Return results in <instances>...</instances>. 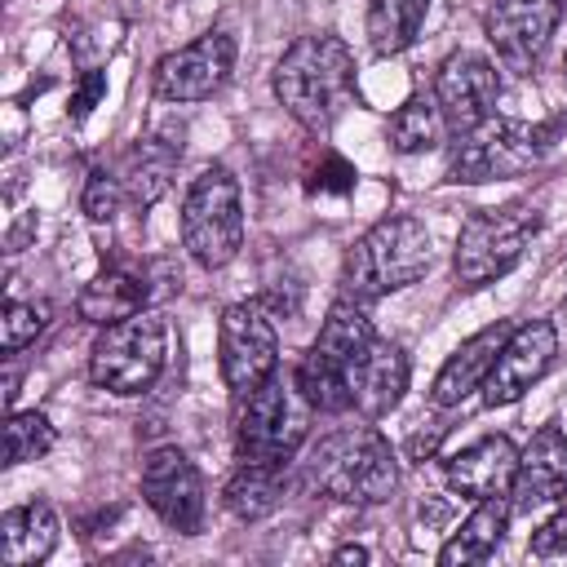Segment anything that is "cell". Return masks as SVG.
<instances>
[{"label":"cell","instance_id":"cell-1","mask_svg":"<svg viewBox=\"0 0 567 567\" xmlns=\"http://www.w3.org/2000/svg\"><path fill=\"white\" fill-rule=\"evenodd\" d=\"M354 75L350 44L332 31H315L284 49L270 71V89L306 133H328L354 106Z\"/></svg>","mask_w":567,"mask_h":567},{"label":"cell","instance_id":"cell-2","mask_svg":"<svg viewBox=\"0 0 567 567\" xmlns=\"http://www.w3.org/2000/svg\"><path fill=\"white\" fill-rule=\"evenodd\" d=\"M434 266V244L421 217L390 213L372 221L341 257V297H354L363 306L412 288Z\"/></svg>","mask_w":567,"mask_h":567},{"label":"cell","instance_id":"cell-3","mask_svg":"<svg viewBox=\"0 0 567 567\" xmlns=\"http://www.w3.org/2000/svg\"><path fill=\"white\" fill-rule=\"evenodd\" d=\"M306 483L346 505H381L399 487V456L377 425H337L306 452Z\"/></svg>","mask_w":567,"mask_h":567},{"label":"cell","instance_id":"cell-4","mask_svg":"<svg viewBox=\"0 0 567 567\" xmlns=\"http://www.w3.org/2000/svg\"><path fill=\"white\" fill-rule=\"evenodd\" d=\"M377 328L368 319V306L354 297H337L315 332V341L306 346V354L292 363V381L297 390L310 399L315 412L323 416H341L354 412L350 408V372L363 359V350L372 346Z\"/></svg>","mask_w":567,"mask_h":567},{"label":"cell","instance_id":"cell-5","mask_svg":"<svg viewBox=\"0 0 567 567\" xmlns=\"http://www.w3.org/2000/svg\"><path fill=\"white\" fill-rule=\"evenodd\" d=\"M310 399L297 390L292 377L275 372L261 385L235 394V456L239 461H270V465H288L297 456V447L310 434Z\"/></svg>","mask_w":567,"mask_h":567},{"label":"cell","instance_id":"cell-6","mask_svg":"<svg viewBox=\"0 0 567 567\" xmlns=\"http://www.w3.org/2000/svg\"><path fill=\"white\" fill-rule=\"evenodd\" d=\"M540 230V208L532 204H501V208H474L452 248V275L461 288H487L501 275H509L527 244Z\"/></svg>","mask_w":567,"mask_h":567},{"label":"cell","instance_id":"cell-7","mask_svg":"<svg viewBox=\"0 0 567 567\" xmlns=\"http://www.w3.org/2000/svg\"><path fill=\"white\" fill-rule=\"evenodd\" d=\"M554 137H558V124H527V120L492 115L478 128L456 137L452 159H447V182L478 186V182L518 177V173H527L545 159Z\"/></svg>","mask_w":567,"mask_h":567},{"label":"cell","instance_id":"cell-8","mask_svg":"<svg viewBox=\"0 0 567 567\" xmlns=\"http://www.w3.org/2000/svg\"><path fill=\"white\" fill-rule=\"evenodd\" d=\"M182 248L195 266L221 270L244 248V195L226 164H208L182 199Z\"/></svg>","mask_w":567,"mask_h":567},{"label":"cell","instance_id":"cell-9","mask_svg":"<svg viewBox=\"0 0 567 567\" xmlns=\"http://www.w3.org/2000/svg\"><path fill=\"white\" fill-rule=\"evenodd\" d=\"M168 359V323L155 310H137L106 323L89 346V381L106 394H146Z\"/></svg>","mask_w":567,"mask_h":567},{"label":"cell","instance_id":"cell-10","mask_svg":"<svg viewBox=\"0 0 567 567\" xmlns=\"http://www.w3.org/2000/svg\"><path fill=\"white\" fill-rule=\"evenodd\" d=\"M217 368L230 394H244L279 372V332L261 301H235L217 319Z\"/></svg>","mask_w":567,"mask_h":567},{"label":"cell","instance_id":"cell-11","mask_svg":"<svg viewBox=\"0 0 567 567\" xmlns=\"http://www.w3.org/2000/svg\"><path fill=\"white\" fill-rule=\"evenodd\" d=\"M235 53H239V44L230 31H204L199 40H190L155 62L151 93L159 102H204L230 80Z\"/></svg>","mask_w":567,"mask_h":567},{"label":"cell","instance_id":"cell-12","mask_svg":"<svg viewBox=\"0 0 567 567\" xmlns=\"http://www.w3.org/2000/svg\"><path fill=\"white\" fill-rule=\"evenodd\" d=\"M434 102L447 120V133H470L496 115L501 102V71L492 58L474 49H452L434 71Z\"/></svg>","mask_w":567,"mask_h":567},{"label":"cell","instance_id":"cell-13","mask_svg":"<svg viewBox=\"0 0 567 567\" xmlns=\"http://www.w3.org/2000/svg\"><path fill=\"white\" fill-rule=\"evenodd\" d=\"M142 501L177 536H195L204 527V509H208L204 478H199L195 461L182 447L146 452V461H142Z\"/></svg>","mask_w":567,"mask_h":567},{"label":"cell","instance_id":"cell-14","mask_svg":"<svg viewBox=\"0 0 567 567\" xmlns=\"http://www.w3.org/2000/svg\"><path fill=\"white\" fill-rule=\"evenodd\" d=\"M558 18L563 0H492L483 13V35L501 66L532 71L558 31Z\"/></svg>","mask_w":567,"mask_h":567},{"label":"cell","instance_id":"cell-15","mask_svg":"<svg viewBox=\"0 0 567 567\" xmlns=\"http://www.w3.org/2000/svg\"><path fill=\"white\" fill-rule=\"evenodd\" d=\"M558 354V328L549 319H523L514 323V332L505 337L487 381H483V403L487 408H509L518 403L549 368Z\"/></svg>","mask_w":567,"mask_h":567},{"label":"cell","instance_id":"cell-16","mask_svg":"<svg viewBox=\"0 0 567 567\" xmlns=\"http://www.w3.org/2000/svg\"><path fill=\"white\" fill-rule=\"evenodd\" d=\"M563 496H567V434L554 421H545L518 452L509 505L514 514H532V509L558 505Z\"/></svg>","mask_w":567,"mask_h":567},{"label":"cell","instance_id":"cell-17","mask_svg":"<svg viewBox=\"0 0 567 567\" xmlns=\"http://www.w3.org/2000/svg\"><path fill=\"white\" fill-rule=\"evenodd\" d=\"M177 164H182V128L164 124V128L137 137V142L124 151V159H120V186H124V199H128L137 213L155 208V204L168 195Z\"/></svg>","mask_w":567,"mask_h":567},{"label":"cell","instance_id":"cell-18","mask_svg":"<svg viewBox=\"0 0 567 567\" xmlns=\"http://www.w3.org/2000/svg\"><path fill=\"white\" fill-rule=\"evenodd\" d=\"M509 332H514V319H492L487 328H478L474 337H465V341L443 359V368L434 372L430 403H434V408H456V403H465L474 390H483V381H487V372H492V363H496V354H501V346H505Z\"/></svg>","mask_w":567,"mask_h":567},{"label":"cell","instance_id":"cell-19","mask_svg":"<svg viewBox=\"0 0 567 567\" xmlns=\"http://www.w3.org/2000/svg\"><path fill=\"white\" fill-rule=\"evenodd\" d=\"M408 354L399 341H385V337H372V346L363 350V359L354 363L350 372V408L363 416V421H381L399 408L403 390H408Z\"/></svg>","mask_w":567,"mask_h":567},{"label":"cell","instance_id":"cell-20","mask_svg":"<svg viewBox=\"0 0 567 567\" xmlns=\"http://www.w3.org/2000/svg\"><path fill=\"white\" fill-rule=\"evenodd\" d=\"M151 301H155L151 270L137 266V261H111L106 270H97V275L80 288V297H75V315H80L84 323L106 328V323H120V319L146 310Z\"/></svg>","mask_w":567,"mask_h":567},{"label":"cell","instance_id":"cell-21","mask_svg":"<svg viewBox=\"0 0 567 567\" xmlns=\"http://www.w3.org/2000/svg\"><path fill=\"white\" fill-rule=\"evenodd\" d=\"M514 470H518V447L505 434L474 439L470 447L443 456L447 487L461 492V496H474V501H483V496H509Z\"/></svg>","mask_w":567,"mask_h":567},{"label":"cell","instance_id":"cell-22","mask_svg":"<svg viewBox=\"0 0 567 567\" xmlns=\"http://www.w3.org/2000/svg\"><path fill=\"white\" fill-rule=\"evenodd\" d=\"M58 549V514L49 501H27L0 514V563L35 567Z\"/></svg>","mask_w":567,"mask_h":567},{"label":"cell","instance_id":"cell-23","mask_svg":"<svg viewBox=\"0 0 567 567\" xmlns=\"http://www.w3.org/2000/svg\"><path fill=\"white\" fill-rule=\"evenodd\" d=\"M509 518H514V505H509L505 496H483V501L470 509V518L443 540L439 567L487 563V558L501 549V540H505V532H509Z\"/></svg>","mask_w":567,"mask_h":567},{"label":"cell","instance_id":"cell-24","mask_svg":"<svg viewBox=\"0 0 567 567\" xmlns=\"http://www.w3.org/2000/svg\"><path fill=\"white\" fill-rule=\"evenodd\" d=\"M284 470L288 465H270V461H239L221 487V505L230 518L239 523H261L266 514L279 509L284 496Z\"/></svg>","mask_w":567,"mask_h":567},{"label":"cell","instance_id":"cell-25","mask_svg":"<svg viewBox=\"0 0 567 567\" xmlns=\"http://www.w3.org/2000/svg\"><path fill=\"white\" fill-rule=\"evenodd\" d=\"M425 13H430V0H368L363 35H368L372 53L399 58L403 49H412L425 27Z\"/></svg>","mask_w":567,"mask_h":567},{"label":"cell","instance_id":"cell-26","mask_svg":"<svg viewBox=\"0 0 567 567\" xmlns=\"http://www.w3.org/2000/svg\"><path fill=\"white\" fill-rule=\"evenodd\" d=\"M447 120L434 102V93H412L394 106V115L385 120V142L394 155H425L443 142Z\"/></svg>","mask_w":567,"mask_h":567},{"label":"cell","instance_id":"cell-27","mask_svg":"<svg viewBox=\"0 0 567 567\" xmlns=\"http://www.w3.org/2000/svg\"><path fill=\"white\" fill-rule=\"evenodd\" d=\"M58 430L44 412H9L4 421V465H22V461H40L44 452H53Z\"/></svg>","mask_w":567,"mask_h":567},{"label":"cell","instance_id":"cell-28","mask_svg":"<svg viewBox=\"0 0 567 567\" xmlns=\"http://www.w3.org/2000/svg\"><path fill=\"white\" fill-rule=\"evenodd\" d=\"M44 328H49V306L44 301H4V315H0V346H4V354L27 350Z\"/></svg>","mask_w":567,"mask_h":567},{"label":"cell","instance_id":"cell-29","mask_svg":"<svg viewBox=\"0 0 567 567\" xmlns=\"http://www.w3.org/2000/svg\"><path fill=\"white\" fill-rule=\"evenodd\" d=\"M120 204H124L120 173H111V168H89V177H84V195H80L84 217H89L93 226H106V221H115Z\"/></svg>","mask_w":567,"mask_h":567},{"label":"cell","instance_id":"cell-30","mask_svg":"<svg viewBox=\"0 0 567 567\" xmlns=\"http://www.w3.org/2000/svg\"><path fill=\"white\" fill-rule=\"evenodd\" d=\"M354 186H359V173H354V164L341 159V155H323V159L310 168V177H306V190H310V195H350Z\"/></svg>","mask_w":567,"mask_h":567},{"label":"cell","instance_id":"cell-31","mask_svg":"<svg viewBox=\"0 0 567 567\" xmlns=\"http://www.w3.org/2000/svg\"><path fill=\"white\" fill-rule=\"evenodd\" d=\"M527 554H536V558H567V509L536 527Z\"/></svg>","mask_w":567,"mask_h":567},{"label":"cell","instance_id":"cell-32","mask_svg":"<svg viewBox=\"0 0 567 567\" xmlns=\"http://www.w3.org/2000/svg\"><path fill=\"white\" fill-rule=\"evenodd\" d=\"M102 97H106V71H84L80 84H75V97H71V120H75V124L89 120Z\"/></svg>","mask_w":567,"mask_h":567},{"label":"cell","instance_id":"cell-33","mask_svg":"<svg viewBox=\"0 0 567 567\" xmlns=\"http://www.w3.org/2000/svg\"><path fill=\"white\" fill-rule=\"evenodd\" d=\"M332 563H368V549L363 545H341V549H332Z\"/></svg>","mask_w":567,"mask_h":567}]
</instances>
